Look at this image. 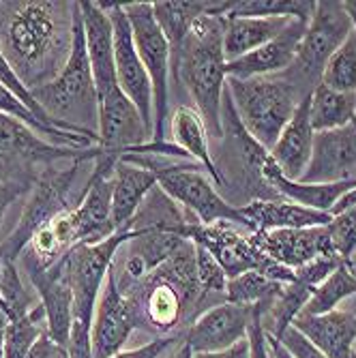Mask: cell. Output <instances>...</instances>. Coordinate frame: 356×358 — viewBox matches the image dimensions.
Masks as SVG:
<instances>
[{"instance_id":"cell-4","label":"cell","mask_w":356,"mask_h":358,"mask_svg":"<svg viewBox=\"0 0 356 358\" xmlns=\"http://www.w3.org/2000/svg\"><path fill=\"white\" fill-rule=\"evenodd\" d=\"M37 103L60 124L71 131L97 138L99 129V103L92 80V69L86 50L84 24L80 5L76 3L73 15V45L60 73L45 86L32 90Z\"/></svg>"},{"instance_id":"cell-22","label":"cell","mask_w":356,"mask_h":358,"mask_svg":"<svg viewBox=\"0 0 356 358\" xmlns=\"http://www.w3.org/2000/svg\"><path fill=\"white\" fill-rule=\"evenodd\" d=\"M292 327L329 358H354L356 311L335 309L325 315H301Z\"/></svg>"},{"instance_id":"cell-13","label":"cell","mask_w":356,"mask_h":358,"mask_svg":"<svg viewBox=\"0 0 356 358\" xmlns=\"http://www.w3.org/2000/svg\"><path fill=\"white\" fill-rule=\"evenodd\" d=\"M17 266L30 279L32 287L37 289L41 299L39 303L45 311L50 337L58 345L67 348L73 327V289L69 281L67 255H62L52 266H41L30 255V251L24 249L17 257Z\"/></svg>"},{"instance_id":"cell-5","label":"cell","mask_w":356,"mask_h":358,"mask_svg":"<svg viewBox=\"0 0 356 358\" xmlns=\"http://www.w3.org/2000/svg\"><path fill=\"white\" fill-rule=\"evenodd\" d=\"M120 159L134 161L155 172L157 185L164 189L170 198L193 219L202 225H213L217 221L238 223L247 230L251 225L243 217L241 208L225 200L217 185L211 180L206 170L200 164H187L185 159H166L155 155H136L122 152ZM253 232V230H251Z\"/></svg>"},{"instance_id":"cell-37","label":"cell","mask_w":356,"mask_h":358,"mask_svg":"<svg viewBox=\"0 0 356 358\" xmlns=\"http://www.w3.org/2000/svg\"><path fill=\"white\" fill-rule=\"evenodd\" d=\"M320 84L339 92H356V32L343 41V45L331 56Z\"/></svg>"},{"instance_id":"cell-1","label":"cell","mask_w":356,"mask_h":358,"mask_svg":"<svg viewBox=\"0 0 356 358\" xmlns=\"http://www.w3.org/2000/svg\"><path fill=\"white\" fill-rule=\"evenodd\" d=\"M76 3H0V52L32 92L50 84L73 45Z\"/></svg>"},{"instance_id":"cell-3","label":"cell","mask_w":356,"mask_h":358,"mask_svg":"<svg viewBox=\"0 0 356 358\" xmlns=\"http://www.w3.org/2000/svg\"><path fill=\"white\" fill-rule=\"evenodd\" d=\"M213 7L191 26L178 56L172 62V76L187 88L193 106L206 122L208 136L223 140L221 106L225 82H228V73H225L228 60L223 52V17L215 15Z\"/></svg>"},{"instance_id":"cell-7","label":"cell","mask_w":356,"mask_h":358,"mask_svg":"<svg viewBox=\"0 0 356 358\" xmlns=\"http://www.w3.org/2000/svg\"><path fill=\"white\" fill-rule=\"evenodd\" d=\"M99 155V146L88 150L54 146L24 122L0 114V185H35L39 174L52 166H58V161H69L71 164V161L80 159H97Z\"/></svg>"},{"instance_id":"cell-25","label":"cell","mask_w":356,"mask_h":358,"mask_svg":"<svg viewBox=\"0 0 356 358\" xmlns=\"http://www.w3.org/2000/svg\"><path fill=\"white\" fill-rule=\"evenodd\" d=\"M253 232L271 230H297V227L327 225L331 215L320 213L287 200H253L238 206Z\"/></svg>"},{"instance_id":"cell-41","label":"cell","mask_w":356,"mask_h":358,"mask_svg":"<svg viewBox=\"0 0 356 358\" xmlns=\"http://www.w3.org/2000/svg\"><path fill=\"white\" fill-rule=\"evenodd\" d=\"M279 343L290 352V356H292V358H329L325 352L318 350V348H315L301 331H297L294 327H290V329L281 335Z\"/></svg>"},{"instance_id":"cell-30","label":"cell","mask_w":356,"mask_h":358,"mask_svg":"<svg viewBox=\"0 0 356 358\" xmlns=\"http://www.w3.org/2000/svg\"><path fill=\"white\" fill-rule=\"evenodd\" d=\"M313 9V0H236L215 3L213 13L221 17H290L309 22Z\"/></svg>"},{"instance_id":"cell-42","label":"cell","mask_w":356,"mask_h":358,"mask_svg":"<svg viewBox=\"0 0 356 358\" xmlns=\"http://www.w3.org/2000/svg\"><path fill=\"white\" fill-rule=\"evenodd\" d=\"M183 335L178 337H161V339H152L146 345L134 348V350H127V352H118L112 358H159L166 350H172V345H176L180 341Z\"/></svg>"},{"instance_id":"cell-31","label":"cell","mask_w":356,"mask_h":358,"mask_svg":"<svg viewBox=\"0 0 356 358\" xmlns=\"http://www.w3.org/2000/svg\"><path fill=\"white\" fill-rule=\"evenodd\" d=\"M311 292L313 287L301 283V281H292V283H285L281 294L275 299V303L262 313V324H264V331L271 339H281V335L292 327L294 320L303 313L305 305L311 299Z\"/></svg>"},{"instance_id":"cell-23","label":"cell","mask_w":356,"mask_h":358,"mask_svg":"<svg viewBox=\"0 0 356 358\" xmlns=\"http://www.w3.org/2000/svg\"><path fill=\"white\" fill-rule=\"evenodd\" d=\"M262 178L266 187L277 195L279 200L294 202L320 213L331 215L335 204L343 198L348 191L356 187V178L343 180V182H329V185H313V182H301V180H290L281 174V170L275 166V161L266 157L262 166Z\"/></svg>"},{"instance_id":"cell-49","label":"cell","mask_w":356,"mask_h":358,"mask_svg":"<svg viewBox=\"0 0 356 358\" xmlns=\"http://www.w3.org/2000/svg\"><path fill=\"white\" fill-rule=\"evenodd\" d=\"M348 266H350V271L354 273V277H356V251L350 255V259H348Z\"/></svg>"},{"instance_id":"cell-15","label":"cell","mask_w":356,"mask_h":358,"mask_svg":"<svg viewBox=\"0 0 356 358\" xmlns=\"http://www.w3.org/2000/svg\"><path fill=\"white\" fill-rule=\"evenodd\" d=\"M108 13L114 30V67L120 90L138 108L144 124L152 134V86L144 64L138 56L131 24H129L122 3H99Z\"/></svg>"},{"instance_id":"cell-48","label":"cell","mask_w":356,"mask_h":358,"mask_svg":"<svg viewBox=\"0 0 356 358\" xmlns=\"http://www.w3.org/2000/svg\"><path fill=\"white\" fill-rule=\"evenodd\" d=\"M343 9L352 22V32H356V0H350V3H343Z\"/></svg>"},{"instance_id":"cell-53","label":"cell","mask_w":356,"mask_h":358,"mask_svg":"<svg viewBox=\"0 0 356 358\" xmlns=\"http://www.w3.org/2000/svg\"><path fill=\"white\" fill-rule=\"evenodd\" d=\"M354 358H356V354H354Z\"/></svg>"},{"instance_id":"cell-16","label":"cell","mask_w":356,"mask_h":358,"mask_svg":"<svg viewBox=\"0 0 356 358\" xmlns=\"http://www.w3.org/2000/svg\"><path fill=\"white\" fill-rule=\"evenodd\" d=\"M140 329L136 309L131 305L114 275V264L106 277V283L101 287L99 301H97L92 327H90V345H92V358H112L118 352H122L124 343L131 337V333Z\"/></svg>"},{"instance_id":"cell-11","label":"cell","mask_w":356,"mask_h":358,"mask_svg":"<svg viewBox=\"0 0 356 358\" xmlns=\"http://www.w3.org/2000/svg\"><path fill=\"white\" fill-rule=\"evenodd\" d=\"M136 236L138 234L131 230H122L97 245L80 243L67 253L69 281L73 289V322H80L84 329L92 327L97 301H99L116 253L124 243L134 241Z\"/></svg>"},{"instance_id":"cell-20","label":"cell","mask_w":356,"mask_h":358,"mask_svg":"<svg viewBox=\"0 0 356 358\" xmlns=\"http://www.w3.org/2000/svg\"><path fill=\"white\" fill-rule=\"evenodd\" d=\"M305 26L307 22L292 20L277 37L266 41L262 48L249 52L243 58L228 62L225 73H228V78H238V80L283 76L297 60L299 45L305 35Z\"/></svg>"},{"instance_id":"cell-36","label":"cell","mask_w":356,"mask_h":358,"mask_svg":"<svg viewBox=\"0 0 356 358\" xmlns=\"http://www.w3.org/2000/svg\"><path fill=\"white\" fill-rule=\"evenodd\" d=\"M196 245V243H193ZM196 273H198V283L202 292V309L217 307L221 303H228L225 296V287H228V275L221 268V264L213 257L208 249L202 245H196Z\"/></svg>"},{"instance_id":"cell-27","label":"cell","mask_w":356,"mask_h":358,"mask_svg":"<svg viewBox=\"0 0 356 358\" xmlns=\"http://www.w3.org/2000/svg\"><path fill=\"white\" fill-rule=\"evenodd\" d=\"M292 22L290 17H223V52L232 62L262 48Z\"/></svg>"},{"instance_id":"cell-35","label":"cell","mask_w":356,"mask_h":358,"mask_svg":"<svg viewBox=\"0 0 356 358\" xmlns=\"http://www.w3.org/2000/svg\"><path fill=\"white\" fill-rule=\"evenodd\" d=\"M32 309V296L24 285L17 259L3 255V273H0V313L7 322L24 317Z\"/></svg>"},{"instance_id":"cell-9","label":"cell","mask_w":356,"mask_h":358,"mask_svg":"<svg viewBox=\"0 0 356 358\" xmlns=\"http://www.w3.org/2000/svg\"><path fill=\"white\" fill-rule=\"evenodd\" d=\"M124 15L131 24L134 43L152 86V138L150 142H166V127L170 118V45L159 28L152 13V3H129L122 5Z\"/></svg>"},{"instance_id":"cell-14","label":"cell","mask_w":356,"mask_h":358,"mask_svg":"<svg viewBox=\"0 0 356 358\" xmlns=\"http://www.w3.org/2000/svg\"><path fill=\"white\" fill-rule=\"evenodd\" d=\"M118 159L120 157L101 150L92 161V172L82 189V198L71 208L78 245H97L116 232L112 221V176Z\"/></svg>"},{"instance_id":"cell-44","label":"cell","mask_w":356,"mask_h":358,"mask_svg":"<svg viewBox=\"0 0 356 358\" xmlns=\"http://www.w3.org/2000/svg\"><path fill=\"white\" fill-rule=\"evenodd\" d=\"M30 189H32V185H28V182H5V185H0V225H3L7 208L20 198V195L28 193Z\"/></svg>"},{"instance_id":"cell-17","label":"cell","mask_w":356,"mask_h":358,"mask_svg":"<svg viewBox=\"0 0 356 358\" xmlns=\"http://www.w3.org/2000/svg\"><path fill=\"white\" fill-rule=\"evenodd\" d=\"M253 241L271 262L292 271L307 266L320 257L337 255L331 236L327 232V225L297 227V230L253 232Z\"/></svg>"},{"instance_id":"cell-2","label":"cell","mask_w":356,"mask_h":358,"mask_svg":"<svg viewBox=\"0 0 356 358\" xmlns=\"http://www.w3.org/2000/svg\"><path fill=\"white\" fill-rule=\"evenodd\" d=\"M118 287L131 301L140 329L155 333V339L185 335L204 313L196 273V245L191 241H185L164 264L142 279L118 283Z\"/></svg>"},{"instance_id":"cell-28","label":"cell","mask_w":356,"mask_h":358,"mask_svg":"<svg viewBox=\"0 0 356 358\" xmlns=\"http://www.w3.org/2000/svg\"><path fill=\"white\" fill-rule=\"evenodd\" d=\"M309 118L313 131H333L356 120V92H339L318 84L309 94Z\"/></svg>"},{"instance_id":"cell-8","label":"cell","mask_w":356,"mask_h":358,"mask_svg":"<svg viewBox=\"0 0 356 358\" xmlns=\"http://www.w3.org/2000/svg\"><path fill=\"white\" fill-rule=\"evenodd\" d=\"M350 35L352 22L341 0H318L313 15L305 26L297 60L283 78L292 82L303 94H311L322 80L327 62Z\"/></svg>"},{"instance_id":"cell-18","label":"cell","mask_w":356,"mask_h":358,"mask_svg":"<svg viewBox=\"0 0 356 358\" xmlns=\"http://www.w3.org/2000/svg\"><path fill=\"white\" fill-rule=\"evenodd\" d=\"M253 309L236 303H221L206 309L191 327L185 331V341L193 354L221 352L247 339Z\"/></svg>"},{"instance_id":"cell-40","label":"cell","mask_w":356,"mask_h":358,"mask_svg":"<svg viewBox=\"0 0 356 358\" xmlns=\"http://www.w3.org/2000/svg\"><path fill=\"white\" fill-rule=\"evenodd\" d=\"M262 313H264V307L255 305V309H253V320H251V327H249V333H247L249 358H273V356H271L269 335H266L264 324H262Z\"/></svg>"},{"instance_id":"cell-12","label":"cell","mask_w":356,"mask_h":358,"mask_svg":"<svg viewBox=\"0 0 356 358\" xmlns=\"http://www.w3.org/2000/svg\"><path fill=\"white\" fill-rule=\"evenodd\" d=\"M185 238L208 249L228 279L249 271L269 275L275 266V262H271L255 245L253 232L238 223L217 221L213 225H202L198 221H189L185 227Z\"/></svg>"},{"instance_id":"cell-34","label":"cell","mask_w":356,"mask_h":358,"mask_svg":"<svg viewBox=\"0 0 356 358\" xmlns=\"http://www.w3.org/2000/svg\"><path fill=\"white\" fill-rule=\"evenodd\" d=\"M281 289H283V285L269 279L264 273L249 271V273L228 279L225 296H228V303L247 305V307L260 305L266 311L275 303V299L281 294Z\"/></svg>"},{"instance_id":"cell-19","label":"cell","mask_w":356,"mask_h":358,"mask_svg":"<svg viewBox=\"0 0 356 358\" xmlns=\"http://www.w3.org/2000/svg\"><path fill=\"white\" fill-rule=\"evenodd\" d=\"M352 178H356V120L333 131L315 134L311 159L301 182L329 185Z\"/></svg>"},{"instance_id":"cell-24","label":"cell","mask_w":356,"mask_h":358,"mask_svg":"<svg viewBox=\"0 0 356 358\" xmlns=\"http://www.w3.org/2000/svg\"><path fill=\"white\" fill-rule=\"evenodd\" d=\"M157 187V176L152 170L118 159L112 176V221L114 230L122 232L140 210L146 195Z\"/></svg>"},{"instance_id":"cell-33","label":"cell","mask_w":356,"mask_h":358,"mask_svg":"<svg viewBox=\"0 0 356 358\" xmlns=\"http://www.w3.org/2000/svg\"><path fill=\"white\" fill-rule=\"evenodd\" d=\"M48 331L45 311L39 305L32 307L24 317L7 322L3 329V356L5 358H26L35 341Z\"/></svg>"},{"instance_id":"cell-38","label":"cell","mask_w":356,"mask_h":358,"mask_svg":"<svg viewBox=\"0 0 356 358\" xmlns=\"http://www.w3.org/2000/svg\"><path fill=\"white\" fill-rule=\"evenodd\" d=\"M327 232L331 236L335 253L348 262L350 255L356 251V204L333 215L327 223Z\"/></svg>"},{"instance_id":"cell-39","label":"cell","mask_w":356,"mask_h":358,"mask_svg":"<svg viewBox=\"0 0 356 358\" xmlns=\"http://www.w3.org/2000/svg\"><path fill=\"white\" fill-rule=\"evenodd\" d=\"M0 84H3L5 88H9L11 92H15V94L20 96V99H22L32 112H35V116H37L39 120H43L45 124H50V127H54V129H64V131H71V129H67L64 124L56 122V120L37 103V99L32 96V92L28 90V86L17 78V73L13 71V67L7 62V58L3 56V52H0ZM76 134H78V131H76ZM84 136H86V134H84ZM90 138H92V136H90Z\"/></svg>"},{"instance_id":"cell-26","label":"cell","mask_w":356,"mask_h":358,"mask_svg":"<svg viewBox=\"0 0 356 358\" xmlns=\"http://www.w3.org/2000/svg\"><path fill=\"white\" fill-rule=\"evenodd\" d=\"M168 127L172 134L170 142L178 150H183L189 159L200 164L206 170V174L213 178V182L221 187L223 180L217 168V161L211 152V136H208L206 122L202 120L198 110L189 106H176L174 112L170 114Z\"/></svg>"},{"instance_id":"cell-46","label":"cell","mask_w":356,"mask_h":358,"mask_svg":"<svg viewBox=\"0 0 356 358\" xmlns=\"http://www.w3.org/2000/svg\"><path fill=\"white\" fill-rule=\"evenodd\" d=\"M170 358H193V352H191V348L187 345V341H185V335L180 337V341L172 348V352H170Z\"/></svg>"},{"instance_id":"cell-47","label":"cell","mask_w":356,"mask_h":358,"mask_svg":"<svg viewBox=\"0 0 356 358\" xmlns=\"http://www.w3.org/2000/svg\"><path fill=\"white\" fill-rule=\"evenodd\" d=\"M269 343H271V356H273V358H292V356H290V352H287L277 339H271V337H269Z\"/></svg>"},{"instance_id":"cell-10","label":"cell","mask_w":356,"mask_h":358,"mask_svg":"<svg viewBox=\"0 0 356 358\" xmlns=\"http://www.w3.org/2000/svg\"><path fill=\"white\" fill-rule=\"evenodd\" d=\"M86 161H94V159H80L64 168L52 166L39 174V178L30 189V198L24 206V213L17 225L7 236V241L0 245L5 257L17 259L22 251L30 245L32 236H35L43 225H48L52 219H56L64 210L73 208L71 191Z\"/></svg>"},{"instance_id":"cell-51","label":"cell","mask_w":356,"mask_h":358,"mask_svg":"<svg viewBox=\"0 0 356 358\" xmlns=\"http://www.w3.org/2000/svg\"><path fill=\"white\" fill-rule=\"evenodd\" d=\"M0 273H3V249H0Z\"/></svg>"},{"instance_id":"cell-50","label":"cell","mask_w":356,"mask_h":358,"mask_svg":"<svg viewBox=\"0 0 356 358\" xmlns=\"http://www.w3.org/2000/svg\"><path fill=\"white\" fill-rule=\"evenodd\" d=\"M5 324H7V317L0 313V335H3V329H5Z\"/></svg>"},{"instance_id":"cell-52","label":"cell","mask_w":356,"mask_h":358,"mask_svg":"<svg viewBox=\"0 0 356 358\" xmlns=\"http://www.w3.org/2000/svg\"><path fill=\"white\" fill-rule=\"evenodd\" d=\"M354 354H356V345H354Z\"/></svg>"},{"instance_id":"cell-6","label":"cell","mask_w":356,"mask_h":358,"mask_svg":"<svg viewBox=\"0 0 356 358\" xmlns=\"http://www.w3.org/2000/svg\"><path fill=\"white\" fill-rule=\"evenodd\" d=\"M225 90L243 129L266 150L273 148L283 127L307 96L283 76L247 80L228 78Z\"/></svg>"},{"instance_id":"cell-32","label":"cell","mask_w":356,"mask_h":358,"mask_svg":"<svg viewBox=\"0 0 356 358\" xmlns=\"http://www.w3.org/2000/svg\"><path fill=\"white\" fill-rule=\"evenodd\" d=\"M354 296H356V277L350 271L348 262H343L333 275H329L318 287H313L311 299L301 315H325L329 311L339 309L343 301Z\"/></svg>"},{"instance_id":"cell-45","label":"cell","mask_w":356,"mask_h":358,"mask_svg":"<svg viewBox=\"0 0 356 358\" xmlns=\"http://www.w3.org/2000/svg\"><path fill=\"white\" fill-rule=\"evenodd\" d=\"M193 358H249V341H241L228 350L221 352H202V354H193Z\"/></svg>"},{"instance_id":"cell-21","label":"cell","mask_w":356,"mask_h":358,"mask_svg":"<svg viewBox=\"0 0 356 358\" xmlns=\"http://www.w3.org/2000/svg\"><path fill=\"white\" fill-rule=\"evenodd\" d=\"M313 138L315 131L309 118V94H307L299 103L294 116L283 127V131L273 144V148L269 150V157L275 161V166L281 170L285 178L301 180L311 159Z\"/></svg>"},{"instance_id":"cell-29","label":"cell","mask_w":356,"mask_h":358,"mask_svg":"<svg viewBox=\"0 0 356 358\" xmlns=\"http://www.w3.org/2000/svg\"><path fill=\"white\" fill-rule=\"evenodd\" d=\"M211 7L213 3H191V0H164V3L157 0V3H152L157 24L164 30L170 45V62H174V58L178 56L191 26Z\"/></svg>"},{"instance_id":"cell-43","label":"cell","mask_w":356,"mask_h":358,"mask_svg":"<svg viewBox=\"0 0 356 358\" xmlns=\"http://www.w3.org/2000/svg\"><path fill=\"white\" fill-rule=\"evenodd\" d=\"M26 358H69V354H67V348L58 345V343L50 337V333L45 331V333L35 341V345L30 348V352H28Z\"/></svg>"}]
</instances>
